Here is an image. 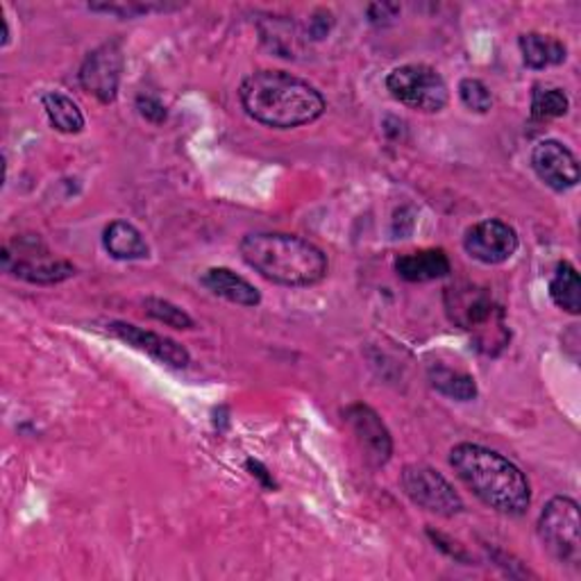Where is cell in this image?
Returning <instances> with one entry per match:
<instances>
[{
	"label": "cell",
	"instance_id": "cell-1",
	"mask_svg": "<svg viewBox=\"0 0 581 581\" xmlns=\"http://www.w3.org/2000/svg\"><path fill=\"white\" fill-rule=\"evenodd\" d=\"M239 100L245 114L273 130H293L318 121L327 103L307 80L287 71H255L241 83Z\"/></svg>",
	"mask_w": 581,
	"mask_h": 581
},
{
	"label": "cell",
	"instance_id": "cell-2",
	"mask_svg": "<svg viewBox=\"0 0 581 581\" xmlns=\"http://www.w3.org/2000/svg\"><path fill=\"white\" fill-rule=\"evenodd\" d=\"M450 466L472 495L497 514L522 516L532 504V487H529L525 472L491 447L477 443L454 445L450 452Z\"/></svg>",
	"mask_w": 581,
	"mask_h": 581
},
{
	"label": "cell",
	"instance_id": "cell-3",
	"mask_svg": "<svg viewBox=\"0 0 581 581\" xmlns=\"http://www.w3.org/2000/svg\"><path fill=\"white\" fill-rule=\"evenodd\" d=\"M239 250L243 262L273 285L314 287L323 282L327 270H330L325 252L312 241L295 235H245Z\"/></svg>",
	"mask_w": 581,
	"mask_h": 581
},
{
	"label": "cell",
	"instance_id": "cell-4",
	"mask_svg": "<svg viewBox=\"0 0 581 581\" xmlns=\"http://www.w3.org/2000/svg\"><path fill=\"white\" fill-rule=\"evenodd\" d=\"M445 307L452 323L470 332L489 355L507 345L509 332L504 325V312L495 305L487 289H477L472 285L450 287L445 291Z\"/></svg>",
	"mask_w": 581,
	"mask_h": 581
},
{
	"label": "cell",
	"instance_id": "cell-5",
	"mask_svg": "<svg viewBox=\"0 0 581 581\" xmlns=\"http://www.w3.org/2000/svg\"><path fill=\"white\" fill-rule=\"evenodd\" d=\"M539 536L554 559L566 566L581 561V518L572 497H552L539 518Z\"/></svg>",
	"mask_w": 581,
	"mask_h": 581
},
{
	"label": "cell",
	"instance_id": "cell-6",
	"mask_svg": "<svg viewBox=\"0 0 581 581\" xmlns=\"http://www.w3.org/2000/svg\"><path fill=\"white\" fill-rule=\"evenodd\" d=\"M387 89L402 105L422 114L445 110L450 89L443 75L427 64H404L387 75Z\"/></svg>",
	"mask_w": 581,
	"mask_h": 581
},
{
	"label": "cell",
	"instance_id": "cell-7",
	"mask_svg": "<svg viewBox=\"0 0 581 581\" xmlns=\"http://www.w3.org/2000/svg\"><path fill=\"white\" fill-rule=\"evenodd\" d=\"M400 484L407 497L429 514L452 518L464 511L462 495L454 491V487L439 470L425 464H412L404 468L400 475Z\"/></svg>",
	"mask_w": 581,
	"mask_h": 581
},
{
	"label": "cell",
	"instance_id": "cell-8",
	"mask_svg": "<svg viewBox=\"0 0 581 581\" xmlns=\"http://www.w3.org/2000/svg\"><path fill=\"white\" fill-rule=\"evenodd\" d=\"M518 232L509 223L487 218L470 225L464 235V248L468 255L487 266H497L509 262L518 250Z\"/></svg>",
	"mask_w": 581,
	"mask_h": 581
},
{
	"label": "cell",
	"instance_id": "cell-9",
	"mask_svg": "<svg viewBox=\"0 0 581 581\" xmlns=\"http://www.w3.org/2000/svg\"><path fill=\"white\" fill-rule=\"evenodd\" d=\"M123 48L118 41L98 46L80 66V85L87 93L98 98L103 105H110L118 96L121 73H123Z\"/></svg>",
	"mask_w": 581,
	"mask_h": 581
},
{
	"label": "cell",
	"instance_id": "cell-10",
	"mask_svg": "<svg viewBox=\"0 0 581 581\" xmlns=\"http://www.w3.org/2000/svg\"><path fill=\"white\" fill-rule=\"evenodd\" d=\"M105 327H108V334L123 341L125 345L143 352V355H148L150 359H155L160 364H166L170 368H187L191 364L189 350L182 343L173 341L164 334L148 332L143 330V327H137L132 323H123V320H112Z\"/></svg>",
	"mask_w": 581,
	"mask_h": 581
},
{
	"label": "cell",
	"instance_id": "cell-11",
	"mask_svg": "<svg viewBox=\"0 0 581 581\" xmlns=\"http://www.w3.org/2000/svg\"><path fill=\"white\" fill-rule=\"evenodd\" d=\"M343 416L352 429V434H355L368 464L375 468L384 466L393 454V439L384 420L380 418V414H377L372 407H368V404L357 402V404H350V407L343 412Z\"/></svg>",
	"mask_w": 581,
	"mask_h": 581
},
{
	"label": "cell",
	"instance_id": "cell-12",
	"mask_svg": "<svg viewBox=\"0 0 581 581\" xmlns=\"http://www.w3.org/2000/svg\"><path fill=\"white\" fill-rule=\"evenodd\" d=\"M532 166L541 182L559 193L574 189L579 182V162L572 150L557 139H545L534 146Z\"/></svg>",
	"mask_w": 581,
	"mask_h": 581
},
{
	"label": "cell",
	"instance_id": "cell-13",
	"mask_svg": "<svg viewBox=\"0 0 581 581\" xmlns=\"http://www.w3.org/2000/svg\"><path fill=\"white\" fill-rule=\"evenodd\" d=\"M200 282L214 295L232 302V305H241V307L262 305L260 289L255 285H250L245 277L237 275L230 268H210L205 275L200 277Z\"/></svg>",
	"mask_w": 581,
	"mask_h": 581
},
{
	"label": "cell",
	"instance_id": "cell-14",
	"mask_svg": "<svg viewBox=\"0 0 581 581\" xmlns=\"http://www.w3.org/2000/svg\"><path fill=\"white\" fill-rule=\"evenodd\" d=\"M452 264L443 250L409 252L395 260V273L407 282H432L450 275Z\"/></svg>",
	"mask_w": 581,
	"mask_h": 581
},
{
	"label": "cell",
	"instance_id": "cell-15",
	"mask_svg": "<svg viewBox=\"0 0 581 581\" xmlns=\"http://www.w3.org/2000/svg\"><path fill=\"white\" fill-rule=\"evenodd\" d=\"M103 245L118 262H139L150 257V245L128 220H112L103 232Z\"/></svg>",
	"mask_w": 581,
	"mask_h": 581
},
{
	"label": "cell",
	"instance_id": "cell-16",
	"mask_svg": "<svg viewBox=\"0 0 581 581\" xmlns=\"http://www.w3.org/2000/svg\"><path fill=\"white\" fill-rule=\"evenodd\" d=\"M520 46V53H522V62L534 68V71H543L547 66H559L566 62L568 58V48L550 35H541V33H527L518 39Z\"/></svg>",
	"mask_w": 581,
	"mask_h": 581
},
{
	"label": "cell",
	"instance_id": "cell-17",
	"mask_svg": "<svg viewBox=\"0 0 581 581\" xmlns=\"http://www.w3.org/2000/svg\"><path fill=\"white\" fill-rule=\"evenodd\" d=\"M41 105L50 125L62 135H78L85 128V116L80 108L62 91H48L41 96Z\"/></svg>",
	"mask_w": 581,
	"mask_h": 581
},
{
	"label": "cell",
	"instance_id": "cell-18",
	"mask_svg": "<svg viewBox=\"0 0 581 581\" xmlns=\"http://www.w3.org/2000/svg\"><path fill=\"white\" fill-rule=\"evenodd\" d=\"M12 273L33 285H60L75 275V266L62 260H16Z\"/></svg>",
	"mask_w": 581,
	"mask_h": 581
},
{
	"label": "cell",
	"instance_id": "cell-19",
	"mask_svg": "<svg viewBox=\"0 0 581 581\" xmlns=\"http://www.w3.org/2000/svg\"><path fill=\"white\" fill-rule=\"evenodd\" d=\"M550 298L559 310L577 316L581 312V280L570 262L559 264L557 273L550 280Z\"/></svg>",
	"mask_w": 581,
	"mask_h": 581
},
{
	"label": "cell",
	"instance_id": "cell-20",
	"mask_svg": "<svg viewBox=\"0 0 581 581\" xmlns=\"http://www.w3.org/2000/svg\"><path fill=\"white\" fill-rule=\"evenodd\" d=\"M429 382L432 387L443 393L445 397L459 400V402H470L477 397V384L475 377L462 370H452L447 366H432L429 368Z\"/></svg>",
	"mask_w": 581,
	"mask_h": 581
},
{
	"label": "cell",
	"instance_id": "cell-21",
	"mask_svg": "<svg viewBox=\"0 0 581 581\" xmlns=\"http://www.w3.org/2000/svg\"><path fill=\"white\" fill-rule=\"evenodd\" d=\"M570 110V98L559 87H543L536 85L532 93V116L539 121L561 118Z\"/></svg>",
	"mask_w": 581,
	"mask_h": 581
},
{
	"label": "cell",
	"instance_id": "cell-22",
	"mask_svg": "<svg viewBox=\"0 0 581 581\" xmlns=\"http://www.w3.org/2000/svg\"><path fill=\"white\" fill-rule=\"evenodd\" d=\"M146 314L150 318H155L168 327H175V330H191L193 318L178 305H173L170 300L164 298H146L143 300Z\"/></svg>",
	"mask_w": 581,
	"mask_h": 581
},
{
	"label": "cell",
	"instance_id": "cell-23",
	"mask_svg": "<svg viewBox=\"0 0 581 581\" xmlns=\"http://www.w3.org/2000/svg\"><path fill=\"white\" fill-rule=\"evenodd\" d=\"M459 98H462V103L475 114H487L493 108V96H491L489 87L477 78L462 80Z\"/></svg>",
	"mask_w": 581,
	"mask_h": 581
},
{
	"label": "cell",
	"instance_id": "cell-24",
	"mask_svg": "<svg viewBox=\"0 0 581 581\" xmlns=\"http://www.w3.org/2000/svg\"><path fill=\"white\" fill-rule=\"evenodd\" d=\"M89 10L93 12H105V14H114L118 18H137L150 12H166L173 8H166L164 3H103V5H89Z\"/></svg>",
	"mask_w": 581,
	"mask_h": 581
},
{
	"label": "cell",
	"instance_id": "cell-25",
	"mask_svg": "<svg viewBox=\"0 0 581 581\" xmlns=\"http://www.w3.org/2000/svg\"><path fill=\"white\" fill-rule=\"evenodd\" d=\"M137 110L150 123H164L166 121V105L157 96H139Z\"/></svg>",
	"mask_w": 581,
	"mask_h": 581
},
{
	"label": "cell",
	"instance_id": "cell-26",
	"mask_svg": "<svg viewBox=\"0 0 581 581\" xmlns=\"http://www.w3.org/2000/svg\"><path fill=\"white\" fill-rule=\"evenodd\" d=\"M366 12H368V21L370 23H375V25H387L393 18H397L400 5H395V3H372V5H368Z\"/></svg>",
	"mask_w": 581,
	"mask_h": 581
},
{
	"label": "cell",
	"instance_id": "cell-27",
	"mask_svg": "<svg viewBox=\"0 0 581 581\" xmlns=\"http://www.w3.org/2000/svg\"><path fill=\"white\" fill-rule=\"evenodd\" d=\"M332 14L330 12H318L312 21H310V35L314 39H325L332 30Z\"/></svg>",
	"mask_w": 581,
	"mask_h": 581
},
{
	"label": "cell",
	"instance_id": "cell-28",
	"mask_svg": "<svg viewBox=\"0 0 581 581\" xmlns=\"http://www.w3.org/2000/svg\"><path fill=\"white\" fill-rule=\"evenodd\" d=\"M248 468L252 470V477H257V479H262V484L266 487V489H275V482H273V477L268 475V470L260 464V462H248Z\"/></svg>",
	"mask_w": 581,
	"mask_h": 581
}]
</instances>
